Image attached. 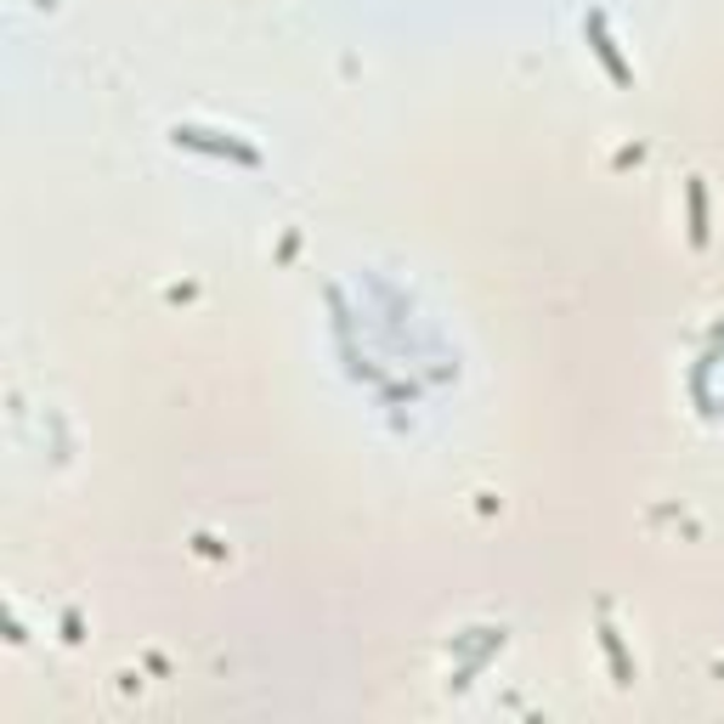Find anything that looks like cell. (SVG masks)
<instances>
[{"instance_id":"1","label":"cell","mask_w":724,"mask_h":724,"mask_svg":"<svg viewBox=\"0 0 724 724\" xmlns=\"http://www.w3.org/2000/svg\"><path fill=\"white\" fill-rule=\"evenodd\" d=\"M589 35H594V51H600V63H605V69H612V79H617V85H628L634 74L623 69V57H617L612 35H605V17H589Z\"/></svg>"}]
</instances>
